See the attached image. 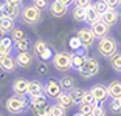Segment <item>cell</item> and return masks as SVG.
I'll use <instances>...</instances> for the list:
<instances>
[{"instance_id": "obj_29", "label": "cell", "mask_w": 121, "mask_h": 116, "mask_svg": "<svg viewBox=\"0 0 121 116\" xmlns=\"http://www.w3.org/2000/svg\"><path fill=\"white\" fill-rule=\"evenodd\" d=\"M71 14H73V19H75L76 22H84L86 20V9H84V8H78L76 6Z\"/></svg>"}, {"instance_id": "obj_23", "label": "cell", "mask_w": 121, "mask_h": 116, "mask_svg": "<svg viewBox=\"0 0 121 116\" xmlns=\"http://www.w3.org/2000/svg\"><path fill=\"white\" fill-rule=\"evenodd\" d=\"M86 54L82 53H73L71 54V65L76 68V70H79V68L84 65V62H86Z\"/></svg>"}, {"instance_id": "obj_27", "label": "cell", "mask_w": 121, "mask_h": 116, "mask_svg": "<svg viewBox=\"0 0 121 116\" xmlns=\"http://www.w3.org/2000/svg\"><path fill=\"white\" fill-rule=\"evenodd\" d=\"M93 108H95V105H92V104H86V102L79 104V113L84 116H93Z\"/></svg>"}, {"instance_id": "obj_11", "label": "cell", "mask_w": 121, "mask_h": 116, "mask_svg": "<svg viewBox=\"0 0 121 116\" xmlns=\"http://www.w3.org/2000/svg\"><path fill=\"white\" fill-rule=\"evenodd\" d=\"M90 91H92V95L95 96L96 102H104V101H107V98H109L107 87H106V85H103V84H95L92 87Z\"/></svg>"}, {"instance_id": "obj_8", "label": "cell", "mask_w": 121, "mask_h": 116, "mask_svg": "<svg viewBox=\"0 0 121 116\" xmlns=\"http://www.w3.org/2000/svg\"><path fill=\"white\" fill-rule=\"evenodd\" d=\"M90 29H92V33L95 34V37L103 39V37H107V34L110 31V26L107 23H104L103 20H99V22H95L93 25H90Z\"/></svg>"}, {"instance_id": "obj_43", "label": "cell", "mask_w": 121, "mask_h": 116, "mask_svg": "<svg viewBox=\"0 0 121 116\" xmlns=\"http://www.w3.org/2000/svg\"><path fill=\"white\" fill-rule=\"evenodd\" d=\"M56 2H59L60 5H64V6H67V8L70 6L71 3H75V0H56Z\"/></svg>"}, {"instance_id": "obj_30", "label": "cell", "mask_w": 121, "mask_h": 116, "mask_svg": "<svg viewBox=\"0 0 121 116\" xmlns=\"http://www.w3.org/2000/svg\"><path fill=\"white\" fill-rule=\"evenodd\" d=\"M47 48H48V45H47L43 40H37V42L34 43V46H33V51H34L36 56H40V54H42Z\"/></svg>"}, {"instance_id": "obj_3", "label": "cell", "mask_w": 121, "mask_h": 116, "mask_svg": "<svg viewBox=\"0 0 121 116\" xmlns=\"http://www.w3.org/2000/svg\"><path fill=\"white\" fill-rule=\"evenodd\" d=\"M20 17H22V22H23V23L36 25V23H39L40 19H42V11L37 9L34 5H26V6L20 11Z\"/></svg>"}, {"instance_id": "obj_38", "label": "cell", "mask_w": 121, "mask_h": 116, "mask_svg": "<svg viewBox=\"0 0 121 116\" xmlns=\"http://www.w3.org/2000/svg\"><path fill=\"white\" fill-rule=\"evenodd\" d=\"M104 2L110 9H117L118 6H121V0H104Z\"/></svg>"}, {"instance_id": "obj_31", "label": "cell", "mask_w": 121, "mask_h": 116, "mask_svg": "<svg viewBox=\"0 0 121 116\" xmlns=\"http://www.w3.org/2000/svg\"><path fill=\"white\" fill-rule=\"evenodd\" d=\"M93 8L96 9V12H98L99 16H103L104 12L109 9V6L106 5V2H104V0H98V2H95V3H93Z\"/></svg>"}, {"instance_id": "obj_19", "label": "cell", "mask_w": 121, "mask_h": 116, "mask_svg": "<svg viewBox=\"0 0 121 116\" xmlns=\"http://www.w3.org/2000/svg\"><path fill=\"white\" fill-rule=\"evenodd\" d=\"M57 104H59L62 108H70V107L75 105V102H73V98H71V95L68 91H62L60 93V96L57 98Z\"/></svg>"}, {"instance_id": "obj_33", "label": "cell", "mask_w": 121, "mask_h": 116, "mask_svg": "<svg viewBox=\"0 0 121 116\" xmlns=\"http://www.w3.org/2000/svg\"><path fill=\"white\" fill-rule=\"evenodd\" d=\"M109 108H110V112L115 113V115H121V105H120V101H118V99H112V101L109 102Z\"/></svg>"}, {"instance_id": "obj_50", "label": "cell", "mask_w": 121, "mask_h": 116, "mask_svg": "<svg viewBox=\"0 0 121 116\" xmlns=\"http://www.w3.org/2000/svg\"><path fill=\"white\" fill-rule=\"evenodd\" d=\"M120 14H121V11H120Z\"/></svg>"}, {"instance_id": "obj_17", "label": "cell", "mask_w": 121, "mask_h": 116, "mask_svg": "<svg viewBox=\"0 0 121 116\" xmlns=\"http://www.w3.org/2000/svg\"><path fill=\"white\" fill-rule=\"evenodd\" d=\"M28 95L31 96V98L43 95V85L40 84L39 81H30V84H28Z\"/></svg>"}, {"instance_id": "obj_14", "label": "cell", "mask_w": 121, "mask_h": 116, "mask_svg": "<svg viewBox=\"0 0 121 116\" xmlns=\"http://www.w3.org/2000/svg\"><path fill=\"white\" fill-rule=\"evenodd\" d=\"M118 19H120V12H118L117 9H110V8H109V9L101 16V20H103L104 23H107L109 26L117 25L118 23Z\"/></svg>"}, {"instance_id": "obj_16", "label": "cell", "mask_w": 121, "mask_h": 116, "mask_svg": "<svg viewBox=\"0 0 121 116\" xmlns=\"http://www.w3.org/2000/svg\"><path fill=\"white\" fill-rule=\"evenodd\" d=\"M50 12L53 17H64L65 14H67V6H64V5H60L59 2H51L50 3Z\"/></svg>"}, {"instance_id": "obj_39", "label": "cell", "mask_w": 121, "mask_h": 116, "mask_svg": "<svg viewBox=\"0 0 121 116\" xmlns=\"http://www.w3.org/2000/svg\"><path fill=\"white\" fill-rule=\"evenodd\" d=\"M81 46H82V43H81V40H79L78 37L70 39V48H73V50H79Z\"/></svg>"}, {"instance_id": "obj_2", "label": "cell", "mask_w": 121, "mask_h": 116, "mask_svg": "<svg viewBox=\"0 0 121 116\" xmlns=\"http://www.w3.org/2000/svg\"><path fill=\"white\" fill-rule=\"evenodd\" d=\"M117 50H118V43L115 42V39L112 37H103L99 39V42H98V51L103 57L106 59H110L112 56L117 54Z\"/></svg>"}, {"instance_id": "obj_18", "label": "cell", "mask_w": 121, "mask_h": 116, "mask_svg": "<svg viewBox=\"0 0 121 116\" xmlns=\"http://www.w3.org/2000/svg\"><path fill=\"white\" fill-rule=\"evenodd\" d=\"M107 91L109 96L112 99H121V82L120 81H113L107 85Z\"/></svg>"}, {"instance_id": "obj_1", "label": "cell", "mask_w": 121, "mask_h": 116, "mask_svg": "<svg viewBox=\"0 0 121 116\" xmlns=\"http://www.w3.org/2000/svg\"><path fill=\"white\" fill-rule=\"evenodd\" d=\"M45 95L36 96V98H31V102H30V107H31L33 115L36 116H50V107H48V101H47Z\"/></svg>"}, {"instance_id": "obj_28", "label": "cell", "mask_w": 121, "mask_h": 116, "mask_svg": "<svg viewBox=\"0 0 121 116\" xmlns=\"http://www.w3.org/2000/svg\"><path fill=\"white\" fill-rule=\"evenodd\" d=\"M110 67L113 68L115 71L121 73V53H117L115 56L110 57Z\"/></svg>"}, {"instance_id": "obj_36", "label": "cell", "mask_w": 121, "mask_h": 116, "mask_svg": "<svg viewBox=\"0 0 121 116\" xmlns=\"http://www.w3.org/2000/svg\"><path fill=\"white\" fill-rule=\"evenodd\" d=\"M75 5L78 8H84V9H87L89 6H92V0H75Z\"/></svg>"}, {"instance_id": "obj_15", "label": "cell", "mask_w": 121, "mask_h": 116, "mask_svg": "<svg viewBox=\"0 0 121 116\" xmlns=\"http://www.w3.org/2000/svg\"><path fill=\"white\" fill-rule=\"evenodd\" d=\"M16 63H17L19 67H22V68H30L31 63H33V54L28 53V51L19 53L17 56H16Z\"/></svg>"}, {"instance_id": "obj_47", "label": "cell", "mask_w": 121, "mask_h": 116, "mask_svg": "<svg viewBox=\"0 0 121 116\" xmlns=\"http://www.w3.org/2000/svg\"><path fill=\"white\" fill-rule=\"evenodd\" d=\"M0 16H2V5H0Z\"/></svg>"}, {"instance_id": "obj_40", "label": "cell", "mask_w": 121, "mask_h": 116, "mask_svg": "<svg viewBox=\"0 0 121 116\" xmlns=\"http://www.w3.org/2000/svg\"><path fill=\"white\" fill-rule=\"evenodd\" d=\"M106 112H104V107L103 105H95L93 108V116H104Z\"/></svg>"}, {"instance_id": "obj_42", "label": "cell", "mask_w": 121, "mask_h": 116, "mask_svg": "<svg viewBox=\"0 0 121 116\" xmlns=\"http://www.w3.org/2000/svg\"><path fill=\"white\" fill-rule=\"evenodd\" d=\"M40 59H42V62H45V60H48V59H50V57H51V50L50 48H47L45 50V51H43V53L42 54H40Z\"/></svg>"}, {"instance_id": "obj_24", "label": "cell", "mask_w": 121, "mask_h": 116, "mask_svg": "<svg viewBox=\"0 0 121 116\" xmlns=\"http://www.w3.org/2000/svg\"><path fill=\"white\" fill-rule=\"evenodd\" d=\"M70 95H71V98H73V102L75 104H82L84 102V96H86V91L82 90V88H73L70 91Z\"/></svg>"}, {"instance_id": "obj_7", "label": "cell", "mask_w": 121, "mask_h": 116, "mask_svg": "<svg viewBox=\"0 0 121 116\" xmlns=\"http://www.w3.org/2000/svg\"><path fill=\"white\" fill-rule=\"evenodd\" d=\"M62 93V88H60V82H57L56 79H48L43 85V95L50 99H57Z\"/></svg>"}, {"instance_id": "obj_46", "label": "cell", "mask_w": 121, "mask_h": 116, "mask_svg": "<svg viewBox=\"0 0 121 116\" xmlns=\"http://www.w3.org/2000/svg\"><path fill=\"white\" fill-rule=\"evenodd\" d=\"M75 116H84V115H81V113H76V115Z\"/></svg>"}, {"instance_id": "obj_10", "label": "cell", "mask_w": 121, "mask_h": 116, "mask_svg": "<svg viewBox=\"0 0 121 116\" xmlns=\"http://www.w3.org/2000/svg\"><path fill=\"white\" fill-rule=\"evenodd\" d=\"M28 81H25V79H22V77H19V79H16L14 82H13V91L16 93V96H20V98H25V95H28Z\"/></svg>"}, {"instance_id": "obj_13", "label": "cell", "mask_w": 121, "mask_h": 116, "mask_svg": "<svg viewBox=\"0 0 121 116\" xmlns=\"http://www.w3.org/2000/svg\"><path fill=\"white\" fill-rule=\"evenodd\" d=\"M16 67H17V63H16V57H13L11 54L0 57V68H2L3 71L11 73V71L16 70Z\"/></svg>"}, {"instance_id": "obj_4", "label": "cell", "mask_w": 121, "mask_h": 116, "mask_svg": "<svg viewBox=\"0 0 121 116\" xmlns=\"http://www.w3.org/2000/svg\"><path fill=\"white\" fill-rule=\"evenodd\" d=\"M28 102H26L25 98H20V96H11V98L6 99L5 102V108L11 113V115H19L23 110L26 108Z\"/></svg>"}, {"instance_id": "obj_45", "label": "cell", "mask_w": 121, "mask_h": 116, "mask_svg": "<svg viewBox=\"0 0 121 116\" xmlns=\"http://www.w3.org/2000/svg\"><path fill=\"white\" fill-rule=\"evenodd\" d=\"M3 37V31H2V29H0V39Z\"/></svg>"}, {"instance_id": "obj_32", "label": "cell", "mask_w": 121, "mask_h": 116, "mask_svg": "<svg viewBox=\"0 0 121 116\" xmlns=\"http://www.w3.org/2000/svg\"><path fill=\"white\" fill-rule=\"evenodd\" d=\"M65 115H67V113H65V108H62L59 104L50 107V116H65Z\"/></svg>"}, {"instance_id": "obj_5", "label": "cell", "mask_w": 121, "mask_h": 116, "mask_svg": "<svg viewBox=\"0 0 121 116\" xmlns=\"http://www.w3.org/2000/svg\"><path fill=\"white\" fill-rule=\"evenodd\" d=\"M53 65L57 71L60 73H67L68 70H71V54L68 53H56L53 56Z\"/></svg>"}, {"instance_id": "obj_20", "label": "cell", "mask_w": 121, "mask_h": 116, "mask_svg": "<svg viewBox=\"0 0 121 116\" xmlns=\"http://www.w3.org/2000/svg\"><path fill=\"white\" fill-rule=\"evenodd\" d=\"M13 48V39L11 37H2L0 39V57L8 56Z\"/></svg>"}, {"instance_id": "obj_49", "label": "cell", "mask_w": 121, "mask_h": 116, "mask_svg": "<svg viewBox=\"0 0 121 116\" xmlns=\"http://www.w3.org/2000/svg\"><path fill=\"white\" fill-rule=\"evenodd\" d=\"M104 116H110V115H107V113H106V115H104Z\"/></svg>"}, {"instance_id": "obj_34", "label": "cell", "mask_w": 121, "mask_h": 116, "mask_svg": "<svg viewBox=\"0 0 121 116\" xmlns=\"http://www.w3.org/2000/svg\"><path fill=\"white\" fill-rule=\"evenodd\" d=\"M16 48L19 50V53H25V51H28V50H30V42H28V39H23V40L17 42V43H16Z\"/></svg>"}, {"instance_id": "obj_9", "label": "cell", "mask_w": 121, "mask_h": 116, "mask_svg": "<svg viewBox=\"0 0 121 116\" xmlns=\"http://www.w3.org/2000/svg\"><path fill=\"white\" fill-rule=\"evenodd\" d=\"M76 37L81 40L82 46H86V48L92 45V43L95 42V39H96L95 34L92 33V29H90V28H81L78 31V36H76Z\"/></svg>"}, {"instance_id": "obj_37", "label": "cell", "mask_w": 121, "mask_h": 116, "mask_svg": "<svg viewBox=\"0 0 121 116\" xmlns=\"http://www.w3.org/2000/svg\"><path fill=\"white\" fill-rule=\"evenodd\" d=\"M84 102H86V104H92V105H96V99H95V96L92 95V91H86V96H84Z\"/></svg>"}, {"instance_id": "obj_6", "label": "cell", "mask_w": 121, "mask_h": 116, "mask_svg": "<svg viewBox=\"0 0 121 116\" xmlns=\"http://www.w3.org/2000/svg\"><path fill=\"white\" fill-rule=\"evenodd\" d=\"M98 71H99V63H98V60L93 59V57H87L84 65L78 70V73L81 74L84 79H89V77H93L95 74H98Z\"/></svg>"}, {"instance_id": "obj_12", "label": "cell", "mask_w": 121, "mask_h": 116, "mask_svg": "<svg viewBox=\"0 0 121 116\" xmlns=\"http://www.w3.org/2000/svg\"><path fill=\"white\" fill-rule=\"evenodd\" d=\"M20 11L22 9L19 8V5L6 3V2L2 5V16H6V17L13 19V20H14L16 17H19V16H20Z\"/></svg>"}, {"instance_id": "obj_35", "label": "cell", "mask_w": 121, "mask_h": 116, "mask_svg": "<svg viewBox=\"0 0 121 116\" xmlns=\"http://www.w3.org/2000/svg\"><path fill=\"white\" fill-rule=\"evenodd\" d=\"M33 5H34L37 9H40V11L50 8V2H48V0H33Z\"/></svg>"}, {"instance_id": "obj_22", "label": "cell", "mask_w": 121, "mask_h": 116, "mask_svg": "<svg viewBox=\"0 0 121 116\" xmlns=\"http://www.w3.org/2000/svg\"><path fill=\"white\" fill-rule=\"evenodd\" d=\"M99 20H101V16L96 12V9L93 8V5L87 8L86 9V22H89L90 25H93L95 22H99Z\"/></svg>"}, {"instance_id": "obj_21", "label": "cell", "mask_w": 121, "mask_h": 116, "mask_svg": "<svg viewBox=\"0 0 121 116\" xmlns=\"http://www.w3.org/2000/svg\"><path fill=\"white\" fill-rule=\"evenodd\" d=\"M0 29L5 33H11L13 29H14V20L9 17H6V16H0Z\"/></svg>"}, {"instance_id": "obj_44", "label": "cell", "mask_w": 121, "mask_h": 116, "mask_svg": "<svg viewBox=\"0 0 121 116\" xmlns=\"http://www.w3.org/2000/svg\"><path fill=\"white\" fill-rule=\"evenodd\" d=\"M6 3H13V5H20L22 0H5Z\"/></svg>"}, {"instance_id": "obj_25", "label": "cell", "mask_w": 121, "mask_h": 116, "mask_svg": "<svg viewBox=\"0 0 121 116\" xmlns=\"http://www.w3.org/2000/svg\"><path fill=\"white\" fill-rule=\"evenodd\" d=\"M60 88L70 93L71 90L75 88V81H73V77L71 76H64L62 77V79H60Z\"/></svg>"}, {"instance_id": "obj_51", "label": "cell", "mask_w": 121, "mask_h": 116, "mask_svg": "<svg viewBox=\"0 0 121 116\" xmlns=\"http://www.w3.org/2000/svg\"><path fill=\"white\" fill-rule=\"evenodd\" d=\"M0 116H2V115H0Z\"/></svg>"}, {"instance_id": "obj_48", "label": "cell", "mask_w": 121, "mask_h": 116, "mask_svg": "<svg viewBox=\"0 0 121 116\" xmlns=\"http://www.w3.org/2000/svg\"><path fill=\"white\" fill-rule=\"evenodd\" d=\"M118 101H120V105H121V99H118Z\"/></svg>"}, {"instance_id": "obj_26", "label": "cell", "mask_w": 121, "mask_h": 116, "mask_svg": "<svg viewBox=\"0 0 121 116\" xmlns=\"http://www.w3.org/2000/svg\"><path fill=\"white\" fill-rule=\"evenodd\" d=\"M11 39H13V42H14V43L20 42V40L26 39L25 37V31H23L22 28H14L13 31H11Z\"/></svg>"}, {"instance_id": "obj_41", "label": "cell", "mask_w": 121, "mask_h": 116, "mask_svg": "<svg viewBox=\"0 0 121 116\" xmlns=\"http://www.w3.org/2000/svg\"><path fill=\"white\" fill-rule=\"evenodd\" d=\"M37 71H39L40 76H45V74H48V67H47V63H39V67H37Z\"/></svg>"}]
</instances>
